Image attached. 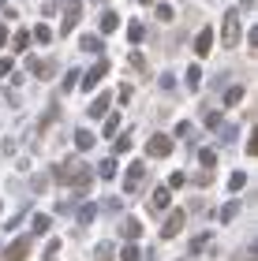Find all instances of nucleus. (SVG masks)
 I'll return each mask as SVG.
<instances>
[{
	"instance_id": "nucleus-18",
	"label": "nucleus",
	"mask_w": 258,
	"mask_h": 261,
	"mask_svg": "<svg viewBox=\"0 0 258 261\" xmlns=\"http://www.w3.org/2000/svg\"><path fill=\"white\" fill-rule=\"evenodd\" d=\"M75 146H79V149H90V146H93V135H90V130H79V135H75Z\"/></svg>"
},
{
	"instance_id": "nucleus-12",
	"label": "nucleus",
	"mask_w": 258,
	"mask_h": 261,
	"mask_svg": "<svg viewBox=\"0 0 258 261\" xmlns=\"http://www.w3.org/2000/svg\"><path fill=\"white\" fill-rule=\"evenodd\" d=\"M109 93H101V97H93V105H90V116H93V120H98V116H105V109H109Z\"/></svg>"
},
{
	"instance_id": "nucleus-14",
	"label": "nucleus",
	"mask_w": 258,
	"mask_h": 261,
	"mask_svg": "<svg viewBox=\"0 0 258 261\" xmlns=\"http://www.w3.org/2000/svg\"><path fill=\"white\" fill-rule=\"evenodd\" d=\"M30 67H34V75H38V79H49L53 71H56V67H53L49 60H41V64H30Z\"/></svg>"
},
{
	"instance_id": "nucleus-9",
	"label": "nucleus",
	"mask_w": 258,
	"mask_h": 261,
	"mask_svg": "<svg viewBox=\"0 0 258 261\" xmlns=\"http://www.w3.org/2000/svg\"><path fill=\"white\" fill-rule=\"evenodd\" d=\"M120 235H124V239H138V235H143V224H138V220H131V217H127V220L120 224Z\"/></svg>"
},
{
	"instance_id": "nucleus-31",
	"label": "nucleus",
	"mask_w": 258,
	"mask_h": 261,
	"mask_svg": "<svg viewBox=\"0 0 258 261\" xmlns=\"http://www.w3.org/2000/svg\"><path fill=\"white\" fill-rule=\"evenodd\" d=\"M198 157H202V164H206V168H214V164H217V157H214V153H209V149H202V153H198Z\"/></svg>"
},
{
	"instance_id": "nucleus-10",
	"label": "nucleus",
	"mask_w": 258,
	"mask_h": 261,
	"mask_svg": "<svg viewBox=\"0 0 258 261\" xmlns=\"http://www.w3.org/2000/svg\"><path fill=\"white\" fill-rule=\"evenodd\" d=\"M79 22V0H67V19H64V27H60V34H67Z\"/></svg>"
},
{
	"instance_id": "nucleus-6",
	"label": "nucleus",
	"mask_w": 258,
	"mask_h": 261,
	"mask_svg": "<svg viewBox=\"0 0 258 261\" xmlns=\"http://www.w3.org/2000/svg\"><path fill=\"white\" fill-rule=\"evenodd\" d=\"M183 231V213H169V220H165V239H172V235H180Z\"/></svg>"
},
{
	"instance_id": "nucleus-8",
	"label": "nucleus",
	"mask_w": 258,
	"mask_h": 261,
	"mask_svg": "<svg viewBox=\"0 0 258 261\" xmlns=\"http://www.w3.org/2000/svg\"><path fill=\"white\" fill-rule=\"evenodd\" d=\"M105 71H109V64H105V60H101V64H93V67L86 71V82H83V86H86V90H93V86H98V79L105 75Z\"/></svg>"
},
{
	"instance_id": "nucleus-5",
	"label": "nucleus",
	"mask_w": 258,
	"mask_h": 261,
	"mask_svg": "<svg viewBox=\"0 0 258 261\" xmlns=\"http://www.w3.org/2000/svg\"><path fill=\"white\" fill-rule=\"evenodd\" d=\"M143 172H146V164H143V161H135L131 168H127V183H124V191H127V194L138 191V183H143Z\"/></svg>"
},
{
	"instance_id": "nucleus-28",
	"label": "nucleus",
	"mask_w": 258,
	"mask_h": 261,
	"mask_svg": "<svg viewBox=\"0 0 258 261\" xmlns=\"http://www.w3.org/2000/svg\"><path fill=\"white\" fill-rule=\"evenodd\" d=\"M41 231H49V217H34V235H41Z\"/></svg>"
},
{
	"instance_id": "nucleus-27",
	"label": "nucleus",
	"mask_w": 258,
	"mask_h": 261,
	"mask_svg": "<svg viewBox=\"0 0 258 261\" xmlns=\"http://www.w3.org/2000/svg\"><path fill=\"white\" fill-rule=\"evenodd\" d=\"M236 138H240L236 127H221V142H236Z\"/></svg>"
},
{
	"instance_id": "nucleus-24",
	"label": "nucleus",
	"mask_w": 258,
	"mask_h": 261,
	"mask_svg": "<svg viewBox=\"0 0 258 261\" xmlns=\"http://www.w3.org/2000/svg\"><path fill=\"white\" fill-rule=\"evenodd\" d=\"M93 257H98V261H109V257H112V246H109V243H101L98 250H93Z\"/></svg>"
},
{
	"instance_id": "nucleus-37",
	"label": "nucleus",
	"mask_w": 258,
	"mask_h": 261,
	"mask_svg": "<svg viewBox=\"0 0 258 261\" xmlns=\"http://www.w3.org/2000/svg\"><path fill=\"white\" fill-rule=\"evenodd\" d=\"M4 41H8V30H4V27H0V45H4Z\"/></svg>"
},
{
	"instance_id": "nucleus-2",
	"label": "nucleus",
	"mask_w": 258,
	"mask_h": 261,
	"mask_svg": "<svg viewBox=\"0 0 258 261\" xmlns=\"http://www.w3.org/2000/svg\"><path fill=\"white\" fill-rule=\"evenodd\" d=\"M240 45V8H232L225 15V49H236Z\"/></svg>"
},
{
	"instance_id": "nucleus-13",
	"label": "nucleus",
	"mask_w": 258,
	"mask_h": 261,
	"mask_svg": "<svg viewBox=\"0 0 258 261\" xmlns=\"http://www.w3.org/2000/svg\"><path fill=\"white\" fill-rule=\"evenodd\" d=\"M116 27H120V19H116L112 11H105V15H101V30H105V34H112Z\"/></svg>"
},
{
	"instance_id": "nucleus-32",
	"label": "nucleus",
	"mask_w": 258,
	"mask_h": 261,
	"mask_svg": "<svg viewBox=\"0 0 258 261\" xmlns=\"http://www.w3.org/2000/svg\"><path fill=\"white\" fill-rule=\"evenodd\" d=\"M34 38H38V41H49L53 30H49V27H38V30H34Z\"/></svg>"
},
{
	"instance_id": "nucleus-36",
	"label": "nucleus",
	"mask_w": 258,
	"mask_h": 261,
	"mask_svg": "<svg viewBox=\"0 0 258 261\" xmlns=\"http://www.w3.org/2000/svg\"><path fill=\"white\" fill-rule=\"evenodd\" d=\"M243 261H254V246H247V250H243Z\"/></svg>"
},
{
	"instance_id": "nucleus-29",
	"label": "nucleus",
	"mask_w": 258,
	"mask_h": 261,
	"mask_svg": "<svg viewBox=\"0 0 258 261\" xmlns=\"http://www.w3.org/2000/svg\"><path fill=\"white\" fill-rule=\"evenodd\" d=\"M120 261H138V250H135V246H124V250H120Z\"/></svg>"
},
{
	"instance_id": "nucleus-3",
	"label": "nucleus",
	"mask_w": 258,
	"mask_h": 261,
	"mask_svg": "<svg viewBox=\"0 0 258 261\" xmlns=\"http://www.w3.org/2000/svg\"><path fill=\"white\" fill-rule=\"evenodd\" d=\"M146 153H150V157H169V153H172V138L169 135H154L146 142Z\"/></svg>"
},
{
	"instance_id": "nucleus-34",
	"label": "nucleus",
	"mask_w": 258,
	"mask_h": 261,
	"mask_svg": "<svg viewBox=\"0 0 258 261\" xmlns=\"http://www.w3.org/2000/svg\"><path fill=\"white\" fill-rule=\"evenodd\" d=\"M183 179H187V175H183V172H172V175H169V187H180Z\"/></svg>"
},
{
	"instance_id": "nucleus-22",
	"label": "nucleus",
	"mask_w": 258,
	"mask_h": 261,
	"mask_svg": "<svg viewBox=\"0 0 258 261\" xmlns=\"http://www.w3.org/2000/svg\"><path fill=\"white\" fill-rule=\"evenodd\" d=\"M112 149H116V153H127V149H131V138H127V135H120V138L112 142Z\"/></svg>"
},
{
	"instance_id": "nucleus-7",
	"label": "nucleus",
	"mask_w": 258,
	"mask_h": 261,
	"mask_svg": "<svg viewBox=\"0 0 258 261\" xmlns=\"http://www.w3.org/2000/svg\"><path fill=\"white\" fill-rule=\"evenodd\" d=\"M209 49H214V34L202 30V34L195 38V53H198V56H209Z\"/></svg>"
},
{
	"instance_id": "nucleus-33",
	"label": "nucleus",
	"mask_w": 258,
	"mask_h": 261,
	"mask_svg": "<svg viewBox=\"0 0 258 261\" xmlns=\"http://www.w3.org/2000/svg\"><path fill=\"white\" fill-rule=\"evenodd\" d=\"M27 45H30V34H15V49L22 53V49H27Z\"/></svg>"
},
{
	"instance_id": "nucleus-11",
	"label": "nucleus",
	"mask_w": 258,
	"mask_h": 261,
	"mask_svg": "<svg viewBox=\"0 0 258 261\" xmlns=\"http://www.w3.org/2000/svg\"><path fill=\"white\" fill-rule=\"evenodd\" d=\"M150 209H154V213L169 209V187H157V191H154V201H150Z\"/></svg>"
},
{
	"instance_id": "nucleus-23",
	"label": "nucleus",
	"mask_w": 258,
	"mask_h": 261,
	"mask_svg": "<svg viewBox=\"0 0 258 261\" xmlns=\"http://www.w3.org/2000/svg\"><path fill=\"white\" fill-rule=\"evenodd\" d=\"M56 257H60V243H49V246H45V261H56Z\"/></svg>"
},
{
	"instance_id": "nucleus-1",
	"label": "nucleus",
	"mask_w": 258,
	"mask_h": 261,
	"mask_svg": "<svg viewBox=\"0 0 258 261\" xmlns=\"http://www.w3.org/2000/svg\"><path fill=\"white\" fill-rule=\"evenodd\" d=\"M56 179L67 183V187H75V191L83 194L86 187H90V168H86L83 161H67L64 168H56Z\"/></svg>"
},
{
	"instance_id": "nucleus-26",
	"label": "nucleus",
	"mask_w": 258,
	"mask_h": 261,
	"mask_svg": "<svg viewBox=\"0 0 258 261\" xmlns=\"http://www.w3.org/2000/svg\"><path fill=\"white\" fill-rule=\"evenodd\" d=\"M93 213H98L93 205H83V209H79V224H90V220H93Z\"/></svg>"
},
{
	"instance_id": "nucleus-30",
	"label": "nucleus",
	"mask_w": 258,
	"mask_h": 261,
	"mask_svg": "<svg viewBox=\"0 0 258 261\" xmlns=\"http://www.w3.org/2000/svg\"><path fill=\"white\" fill-rule=\"evenodd\" d=\"M243 183H247V175H243V172H236V175H232V179H228V187H232V191H240Z\"/></svg>"
},
{
	"instance_id": "nucleus-20",
	"label": "nucleus",
	"mask_w": 258,
	"mask_h": 261,
	"mask_svg": "<svg viewBox=\"0 0 258 261\" xmlns=\"http://www.w3.org/2000/svg\"><path fill=\"white\" fill-rule=\"evenodd\" d=\"M198 82H202V71L191 64V67H187V86H198Z\"/></svg>"
},
{
	"instance_id": "nucleus-38",
	"label": "nucleus",
	"mask_w": 258,
	"mask_h": 261,
	"mask_svg": "<svg viewBox=\"0 0 258 261\" xmlns=\"http://www.w3.org/2000/svg\"><path fill=\"white\" fill-rule=\"evenodd\" d=\"M0 4H4V0H0Z\"/></svg>"
},
{
	"instance_id": "nucleus-16",
	"label": "nucleus",
	"mask_w": 258,
	"mask_h": 261,
	"mask_svg": "<svg viewBox=\"0 0 258 261\" xmlns=\"http://www.w3.org/2000/svg\"><path fill=\"white\" fill-rule=\"evenodd\" d=\"M83 53H101V38L86 34V38H83Z\"/></svg>"
},
{
	"instance_id": "nucleus-15",
	"label": "nucleus",
	"mask_w": 258,
	"mask_h": 261,
	"mask_svg": "<svg viewBox=\"0 0 258 261\" xmlns=\"http://www.w3.org/2000/svg\"><path fill=\"white\" fill-rule=\"evenodd\" d=\"M98 175H101V179H112V175H116V161H101L98 164Z\"/></svg>"
},
{
	"instance_id": "nucleus-21",
	"label": "nucleus",
	"mask_w": 258,
	"mask_h": 261,
	"mask_svg": "<svg viewBox=\"0 0 258 261\" xmlns=\"http://www.w3.org/2000/svg\"><path fill=\"white\" fill-rule=\"evenodd\" d=\"M236 213H240V201H228V205L221 209V220H232V217H236Z\"/></svg>"
},
{
	"instance_id": "nucleus-25",
	"label": "nucleus",
	"mask_w": 258,
	"mask_h": 261,
	"mask_svg": "<svg viewBox=\"0 0 258 261\" xmlns=\"http://www.w3.org/2000/svg\"><path fill=\"white\" fill-rule=\"evenodd\" d=\"M172 15H176V11H172L169 4H157V19H161V22H172Z\"/></svg>"
},
{
	"instance_id": "nucleus-35",
	"label": "nucleus",
	"mask_w": 258,
	"mask_h": 261,
	"mask_svg": "<svg viewBox=\"0 0 258 261\" xmlns=\"http://www.w3.org/2000/svg\"><path fill=\"white\" fill-rule=\"evenodd\" d=\"M0 75H11V60H0Z\"/></svg>"
},
{
	"instance_id": "nucleus-19",
	"label": "nucleus",
	"mask_w": 258,
	"mask_h": 261,
	"mask_svg": "<svg viewBox=\"0 0 258 261\" xmlns=\"http://www.w3.org/2000/svg\"><path fill=\"white\" fill-rule=\"evenodd\" d=\"M225 101H228V105H240V101H243V86H232V90L225 93Z\"/></svg>"
},
{
	"instance_id": "nucleus-17",
	"label": "nucleus",
	"mask_w": 258,
	"mask_h": 261,
	"mask_svg": "<svg viewBox=\"0 0 258 261\" xmlns=\"http://www.w3.org/2000/svg\"><path fill=\"white\" fill-rule=\"evenodd\" d=\"M127 38H131V41H143V38H146V27H143V22H131V27H127Z\"/></svg>"
},
{
	"instance_id": "nucleus-4",
	"label": "nucleus",
	"mask_w": 258,
	"mask_h": 261,
	"mask_svg": "<svg viewBox=\"0 0 258 261\" xmlns=\"http://www.w3.org/2000/svg\"><path fill=\"white\" fill-rule=\"evenodd\" d=\"M27 254H30V235H22V239H15V243L4 250V261H22Z\"/></svg>"
}]
</instances>
